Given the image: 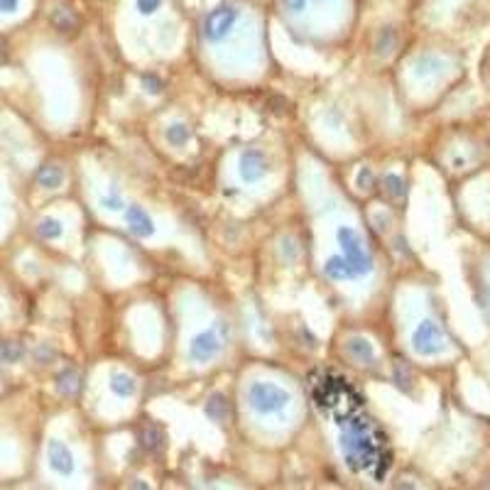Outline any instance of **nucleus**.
Instances as JSON below:
<instances>
[{
	"instance_id": "15",
	"label": "nucleus",
	"mask_w": 490,
	"mask_h": 490,
	"mask_svg": "<svg viewBox=\"0 0 490 490\" xmlns=\"http://www.w3.org/2000/svg\"><path fill=\"white\" fill-rule=\"evenodd\" d=\"M22 356H25V348L17 341H3L0 343V361L3 363H17Z\"/></svg>"
},
{
	"instance_id": "17",
	"label": "nucleus",
	"mask_w": 490,
	"mask_h": 490,
	"mask_svg": "<svg viewBox=\"0 0 490 490\" xmlns=\"http://www.w3.org/2000/svg\"><path fill=\"white\" fill-rule=\"evenodd\" d=\"M57 387L64 392V395H72V392H76L79 390V373L76 370H64L62 375L57 377Z\"/></svg>"
},
{
	"instance_id": "25",
	"label": "nucleus",
	"mask_w": 490,
	"mask_h": 490,
	"mask_svg": "<svg viewBox=\"0 0 490 490\" xmlns=\"http://www.w3.org/2000/svg\"><path fill=\"white\" fill-rule=\"evenodd\" d=\"M145 86H147V91H152V93H160L162 91V83L157 81L155 76H145Z\"/></svg>"
},
{
	"instance_id": "9",
	"label": "nucleus",
	"mask_w": 490,
	"mask_h": 490,
	"mask_svg": "<svg viewBox=\"0 0 490 490\" xmlns=\"http://www.w3.org/2000/svg\"><path fill=\"white\" fill-rule=\"evenodd\" d=\"M125 221H128V228L133 236L138 238H150L152 233H155V221L150 218V213L145 211L142 206H128V211H125Z\"/></svg>"
},
{
	"instance_id": "18",
	"label": "nucleus",
	"mask_w": 490,
	"mask_h": 490,
	"mask_svg": "<svg viewBox=\"0 0 490 490\" xmlns=\"http://www.w3.org/2000/svg\"><path fill=\"white\" fill-rule=\"evenodd\" d=\"M64 233L62 223L57 221V218H44V221L40 223V236L47 238V240H52V238H59Z\"/></svg>"
},
{
	"instance_id": "10",
	"label": "nucleus",
	"mask_w": 490,
	"mask_h": 490,
	"mask_svg": "<svg viewBox=\"0 0 490 490\" xmlns=\"http://www.w3.org/2000/svg\"><path fill=\"white\" fill-rule=\"evenodd\" d=\"M324 272H326V277L336 279V282H343V279H351L353 277L351 268H348V263H346V258H343V255H334V258L326 260Z\"/></svg>"
},
{
	"instance_id": "13",
	"label": "nucleus",
	"mask_w": 490,
	"mask_h": 490,
	"mask_svg": "<svg viewBox=\"0 0 490 490\" xmlns=\"http://www.w3.org/2000/svg\"><path fill=\"white\" fill-rule=\"evenodd\" d=\"M111 392H115L118 398H130V395H135V380L125 373H113L111 375Z\"/></svg>"
},
{
	"instance_id": "2",
	"label": "nucleus",
	"mask_w": 490,
	"mask_h": 490,
	"mask_svg": "<svg viewBox=\"0 0 490 490\" xmlns=\"http://www.w3.org/2000/svg\"><path fill=\"white\" fill-rule=\"evenodd\" d=\"M338 245H341V250H343V258H346L353 277H363V275L373 272V258L366 250V243H363L361 233H358L356 228L341 226L338 228Z\"/></svg>"
},
{
	"instance_id": "5",
	"label": "nucleus",
	"mask_w": 490,
	"mask_h": 490,
	"mask_svg": "<svg viewBox=\"0 0 490 490\" xmlns=\"http://www.w3.org/2000/svg\"><path fill=\"white\" fill-rule=\"evenodd\" d=\"M223 326H211V329L202 331V334H196L191 338V346H189V356L191 361L196 363H209L223 351V336H221Z\"/></svg>"
},
{
	"instance_id": "19",
	"label": "nucleus",
	"mask_w": 490,
	"mask_h": 490,
	"mask_svg": "<svg viewBox=\"0 0 490 490\" xmlns=\"http://www.w3.org/2000/svg\"><path fill=\"white\" fill-rule=\"evenodd\" d=\"M382 186H385V191L390 196H402L405 194V181H402V177H398V174H385V179H382Z\"/></svg>"
},
{
	"instance_id": "8",
	"label": "nucleus",
	"mask_w": 490,
	"mask_h": 490,
	"mask_svg": "<svg viewBox=\"0 0 490 490\" xmlns=\"http://www.w3.org/2000/svg\"><path fill=\"white\" fill-rule=\"evenodd\" d=\"M47 461H49L52 471H57L59 475L74 473V456L62 441H49V446H47Z\"/></svg>"
},
{
	"instance_id": "22",
	"label": "nucleus",
	"mask_w": 490,
	"mask_h": 490,
	"mask_svg": "<svg viewBox=\"0 0 490 490\" xmlns=\"http://www.w3.org/2000/svg\"><path fill=\"white\" fill-rule=\"evenodd\" d=\"M162 3H165V0H135V6H138V10L142 13V15H152Z\"/></svg>"
},
{
	"instance_id": "24",
	"label": "nucleus",
	"mask_w": 490,
	"mask_h": 490,
	"mask_svg": "<svg viewBox=\"0 0 490 490\" xmlns=\"http://www.w3.org/2000/svg\"><path fill=\"white\" fill-rule=\"evenodd\" d=\"M307 3H309V0H284V8H287V10L300 13V10H304L307 8Z\"/></svg>"
},
{
	"instance_id": "11",
	"label": "nucleus",
	"mask_w": 490,
	"mask_h": 490,
	"mask_svg": "<svg viewBox=\"0 0 490 490\" xmlns=\"http://www.w3.org/2000/svg\"><path fill=\"white\" fill-rule=\"evenodd\" d=\"M52 25L59 32H74L79 30V15L74 10H69V8H57L52 13Z\"/></svg>"
},
{
	"instance_id": "3",
	"label": "nucleus",
	"mask_w": 490,
	"mask_h": 490,
	"mask_svg": "<svg viewBox=\"0 0 490 490\" xmlns=\"http://www.w3.org/2000/svg\"><path fill=\"white\" fill-rule=\"evenodd\" d=\"M248 400H250V407L260 414L282 412L289 405L287 390H282L279 385H272V382H255L248 392Z\"/></svg>"
},
{
	"instance_id": "16",
	"label": "nucleus",
	"mask_w": 490,
	"mask_h": 490,
	"mask_svg": "<svg viewBox=\"0 0 490 490\" xmlns=\"http://www.w3.org/2000/svg\"><path fill=\"white\" fill-rule=\"evenodd\" d=\"M191 138V130L189 125L184 123H174L167 128V140H170V145H174V147H181V145H186Z\"/></svg>"
},
{
	"instance_id": "7",
	"label": "nucleus",
	"mask_w": 490,
	"mask_h": 490,
	"mask_svg": "<svg viewBox=\"0 0 490 490\" xmlns=\"http://www.w3.org/2000/svg\"><path fill=\"white\" fill-rule=\"evenodd\" d=\"M270 170V162L265 157L263 150H255V147H248V150H243L240 155V177L245 181H258L268 174Z\"/></svg>"
},
{
	"instance_id": "21",
	"label": "nucleus",
	"mask_w": 490,
	"mask_h": 490,
	"mask_svg": "<svg viewBox=\"0 0 490 490\" xmlns=\"http://www.w3.org/2000/svg\"><path fill=\"white\" fill-rule=\"evenodd\" d=\"M101 206L108 209V211H120V209L125 206V202L118 191H111V194H106L104 199H101Z\"/></svg>"
},
{
	"instance_id": "26",
	"label": "nucleus",
	"mask_w": 490,
	"mask_h": 490,
	"mask_svg": "<svg viewBox=\"0 0 490 490\" xmlns=\"http://www.w3.org/2000/svg\"><path fill=\"white\" fill-rule=\"evenodd\" d=\"M20 6V0H0V13H13L17 10Z\"/></svg>"
},
{
	"instance_id": "4",
	"label": "nucleus",
	"mask_w": 490,
	"mask_h": 490,
	"mask_svg": "<svg viewBox=\"0 0 490 490\" xmlns=\"http://www.w3.org/2000/svg\"><path fill=\"white\" fill-rule=\"evenodd\" d=\"M238 17H240V10H238L236 6L221 3V6H216L206 17H204V25H202L204 37H206L209 42L226 40V37L233 32V27H236Z\"/></svg>"
},
{
	"instance_id": "12",
	"label": "nucleus",
	"mask_w": 490,
	"mask_h": 490,
	"mask_svg": "<svg viewBox=\"0 0 490 490\" xmlns=\"http://www.w3.org/2000/svg\"><path fill=\"white\" fill-rule=\"evenodd\" d=\"M37 181H40V186H44V189H57V186H62V181H64L62 167L44 165L40 170V174H37Z\"/></svg>"
},
{
	"instance_id": "23",
	"label": "nucleus",
	"mask_w": 490,
	"mask_h": 490,
	"mask_svg": "<svg viewBox=\"0 0 490 490\" xmlns=\"http://www.w3.org/2000/svg\"><path fill=\"white\" fill-rule=\"evenodd\" d=\"M356 184H358V189H373V170L370 167H363V170L358 172Z\"/></svg>"
},
{
	"instance_id": "14",
	"label": "nucleus",
	"mask_w": 490,
	"mask_h": 490,
	"mask_svg": "<svg viewBox=\"0 0 490 490\" xmlns=\"http://www.w3.org/2000/svg\"><path fill=\"white\" fill-rule=\"evenodd\" d=\"M348 353H351L358 363H373L375 361V356H373V346L368 343V341H361V338H353L351 343H348Z\"/></svg>"
},
{
	"instance_id": "6",
	"label": "nucleus",
	"mask_w": 490,
	"mask_h": 490,
	"mask_svg": "<svg viewBox=\"0 0 490 490\" xmlns=\"http://www.w3.org/2000/svg\"><path fill=\"white\" fill-rule=\"evenodd\" d=\"M412 346H414V351L422 353V356H436V353L444 351L446 341H444L441 329H439V324H434V321H429V319L422 321L412 334Z\"/></svg>"
},
{
	"instance_id": "1",
	"label": "nucleus",
	"mask_w": 490,
	"mask_h": 490,
	"mask_svg": "<svg viewBox=\"0 0 490 490\" xmlns=\"http://www.w3.org/2000/svg\"><path fill=\"white\" fill-rule=\"evenodd\" d=\"M341 449L343 459L353 471H370L382 478L390 468V454L385 449V436L368 417H346L341 422Z\"/></svg>"
},
{
	"instance_id": "20",
	"label": "nucleus",
	"mask_w": 490,
	"mask_h": 490,
	"mask_svg": "<svg viewBox=\"0 0 490 490\" xmlns=\"http://www.w3.org/2000/svg\"><path fill=\"white\" fill-rule=\"evenodd\" d=\"M441 69V62L436 57H422L417 64V76H427V74H436Z\"/></svg>"
}]
</instances>
